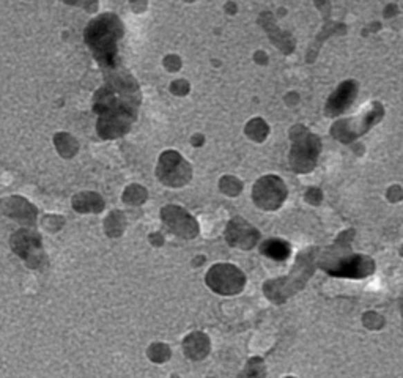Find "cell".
Segmentation results:
<instances>
[{"instance_id": "3957f363", "label": "cell", "mask_w": 403, "mask_h": 378, "mask_svg": "<svg viewBox=\"0 0 403 378\" xmlns=\"http://www.w3.org/2000/svg\"><path fill=\"white\" fill-rule=\"evenodd\" d=\"M292 150L288 161L294 172L308 173L315 167L319 160L321 142L319 136L309 133L304 126H294L290 133Z\"/></svg>"}, {"instance_id": "e0dca14e", "label": "cell", "mask_w": 403, "mask_h": 378, "mask_svg": "<svg viewBox=\"0 0 403 378\" xmlns=\"http://www.w3.org/2000/svg\"><path fill=\"white\" fill-rule=\"evenodd\" d=\"M402 310H403V303H402Z\"/></svg>"}, {"instance_id": "4fadbf2b", "label": "cell", "mask_w": 403, "mask_h": 378, "mask_svg": "<svg viewBox=\"0 0 403 378\" xmlns=\"http://www.w3.org/2000/svg\"><path fill=\"white\" fill-rule=\"evenodd\" d=\"M357 95V84L355 81H347L340 84L336 92L329 97L326 103V115L328 117H337L342 115L348 107L353 104Z\"/></svg>"}, {"instance_id": "9a60e30c", "label": "cell", "mask_w": 403, "mask_h": 378, "mask_svg": "<svg viewBox=\"0 0 403 378\" xmlns=\"http://www.w3.org/2000/svg\"><path fill=\"white\" fill-rule=\"evenodd\" d=\"M241 378H265V369L262 364V359H252L249 361V366L244 370Z\"/></svg>"}, {"instance_id": "5bb4252c", "label": "cell", "mask_w": 403, "mask_h": 378, "mask_svg": "<svg viewBox=\"0 0 403 378\" xmlns=\"http://www.w3.org/2000/svg\"><path fill=\"white\" fill-rule=\"evenodd\" d=\"M260 251H262L263 256L272 258V261L283 262L290 257L292 247L287 241L272 238V240H266L262 245V247H260Z\"/></svg>"}, {"instance_id": "5b68a950", "label": "cell", "mask_w": 403, "mask_h": 378, "mask_svg": "<svg viewBox=\"0 0 403 378\" xmlns=\"http://www.w3.org/2000/svg\"><path fill=\"white\" fill-rule=\"evenodd\" d=\"M384 115L383 106L378 101H373L367 111L362 112L355 118H347V120H340L332 126V136L339 139L340 142L350 144L356 138L362 136L367 133L375 123L382 120Z\"/></svg>"}, {"instance_id": "9c48e42d", "label": "cell", "mask_w": 403, "mask_h": 378, "mask_svg": "<svg viewBox=\"0 0 403 378\" xmlns=\"http://www.w3.org/2000/svg\"><path fill=\"white\" fill-rule=\"evenodd\" d=\"M156 175L164 185L183 186L189 182L191 169L177 151H164L160 166L156 169Z\"/></svg>"}, {"instance_id": "30bf717a", "label": "cell", "mask_w": 403, "mask_h": 378, "mask_svg": "<svg viewBox=\"0 0 403 378\" xmlns=\"http://www.w3.org/2000/svg\"><path fill=\"white\" fill-rule=\"evenodd\" d=\"M161 218L162 223L166 224L169 232L181 236V238L189 240L194 238L198 234V225L196 223V219L192 218L188 211L177 205L164 207L161 211Z\"/></svg>"}, {"instance_id": "2e32d148", "label": "cell", "mask_w": 403, "mask_h": 378, "mask_svg": "<svg viewBox=\"0 0 403 378\" xmlns=\"http://www.w3.org/2000/svg\"><path fill=\"white\" fill-rule=\"evenodd\" d=\"M382 323H383V320L379 319L377 314L371 312V314L364 315V325H366V326H368V328H372V330H377V328H379V326H382Z\"/></svg>"}, {"instance_id": "7c38bea8", "label": "cell", "mask_w": 403, "mask_h": 378, "mask_svg": "<svg viewBox=\"0 0 403 378\" xmlns=\"http://www.w3.org/2000/svg\"><path fill=\"white\" fill-rule=\"evenodd\" d=\"M259 236L260 235L257 230L241 218L232 219L225 230V238L229 241V245L241 247V249H251L255 243H257Z\"/></svg>"}, {"instance_id": "ac0fdd59", "label": "cell", "mask_w": 403, "mask_h": 378, "mask_svg": "<svg viewBox=\"0 0 403 378\" xmlns=\"http://www.w3.org/2000/svg\"><path fill=\"white\" fill-rule=\"evenodd\" d=\"M288 378H293V377H288Z\"/></svg>"}, {"instance_id": "52a82bcc", "label": "cell", "mask_w": 403, "mask_h": 378, "mask_svg": "<svg viewBox=\"0 0 403 378\" xmlns=\"http://www.w3.org/2000/svg\"><path fill=\"white\" fill-rule=\"evenodd\" d=\"M244 274L234 265L219 263L209 270L207 274V284L216 293L223 295H235L244 287Z\"/></svg>"}, {"instance_id": "ba28073f", "label": "cell", "mask_w": 403, "mask_h": 378, "mask_svg": "<svg viewBox=\"0 0 403 378\" xmlns=\"http://www.w3.org/2000/svg\"><path fill=\"white\" fill-rule=\"evenodd\" d=\"M287 197V188L276 175H266L254 185L252 199L263 210H276Z\"/></svg>"}, {"instance_id": "277c9868", "label": "cell", "mask_w": 403, "mask_h": 378, "mask_svg": "<svg viewBox=\"0 0 403 378\" xmlns=\"http://www.w3.org/2000/svg\"><path fill=\"white\" fill-rule=\"evenodd\" d=\"M312 267H314V263H312V254L301 252L298 263H297V267H294L292 276H288V278H282L279 281L268 282V284L265 285L266 295H268L271 300L276 303L285 301V298L288 295H293L294 292L303 289L306 281L310 278Z\"/></svg>"}, {"instance_id": "7a4b0ae2", "label": "cell", "mask_w": 403, "mask_h": 378, "mask_svg": "<svg viewBox=\"0 0 403 378\" xmlns=\"http://www.w3.org/2000/svg\"><path fill=\"white\" fill-rule=\"evenodd\" d=\"M123 35V24L113 13H104L90 22L85 29V41L93 57L103 68L112 70L117 65L118 39Z\"/></svg>"}, {"instance_id": "8fae6325", "label": "cell", "mask_w": 403, "mask_h": 378, "mask_svg": "<svg viewBox=\"0 0 403 378\" xmlns=\"http://www.w3.org/2000/svg\"><path fill=\"white\" fill-rule=\"evenodd\" d=\"M11 246L15 252L30 263V267L38 263V256L41 254V238L33 230L22 229L11 236Z\"/></svg>"}, {"instance_id": "8992f818", "label": "cell", "mask_w": 403, "mask_h": 378, "mask_svg": "<svg viewBox=\"0 0 403 378\" xmlns=\"http://www.w3.org/2000/svg\"><path fill=\"white\" fill-rule=\"evenodd\" d=\"M320 268L325 270L328 274L334 276V278L362 279L373 273L375 263H373L372 258L367 256L350 254V256L331 257L329 261H321Z\"/></svg>"}, {"instance_id": "6da1fadb", "label": "cell", "mask_w": 403, "mask_h": 378, "mask_svg": "<svg viewBox=\"0 0 403 378\" xmlns=\"http://www.w3.org/2000/svg\"><path fill=\"white\" fill-rule=\"evenodd\" d=\"M107 86L95 95V111L100 114L98 133L104 139H115L128 133L139 106V92L129 75L109 76Z\"/></svg>"}]
</instances>
